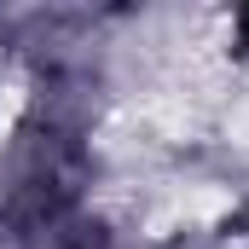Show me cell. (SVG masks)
I'll list each match as a JSON object with an SVG mask.
<instances>
[{"instance_id": "obj_1", "label": "cell", "mask_w": 249, "mask_h": 249, "mask_svg": "<svg viewBox=\"0 0 249 249\" xmlns=\"http://www.w3.org/2000/svg\"><path fill=\"white\" fill-rule=\"evenodd\" d=\"M238 29H244V41H249V6H244V12H238Z\"/></svg>"}]
</instances>
